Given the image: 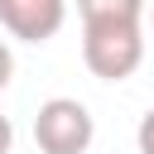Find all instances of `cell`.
<instances>
[{
	"label": "cell",
	"instance_id": "6da1fadb",
	"mask_svg": "<svg viewBox=\"0 0 154 154\" xmlns=\"http://www.w3.org/2000/svg\"><path fill=\"white\" fill-rule=\"evenodd\" d=\"M82 63L101 82H125L144 63V24H82Z\"/></svg>",
	"mask_w": 154,
	"mask_h": 154
},
{
	"label": "cell",
	"instance_id": "7a4b0ae2",
	"mask_svg": "<svg viewBox=\"0 0 154 154\" xmlns=\"http://www.w3.org/2000/svg\"><path fill=\"white\" fill-rule=\"evenodd\" d=\"M96 140V120L77 96H48L34 116L38 154H87Z\"/></svg>",
	"mask_w": 154,
	"mask_h": 154
},
{
	"label": "cell",
	"instance_id": "3957f363",
	"mask_svg": "<svg viewBox=\"0 0 154 154\" xmlns=\"http://www.w3.org/2000/svg\"><path fill=\"white\" fill-rule=\"evenodd\" d=\"M67 24V0H0V29L19 43H48Z\"/></svg>",
	"mask_w": 154,
	"mask_h": 154
},
{
	"label": "cell",
	"instance_id": "277c9868",
	"mask_svg": "<svg viewBox=\"0 0 154 154\" xmlns=\"http://www.w3.org/2000/svg\"><path fill=\"white\" fill-rule=\"evenodd\" d=\"M149 0H77L82 24H144Z\"/></svg>",
	"mask_w": 154,
	"mask_h": 154
},
{
	"label": "cell",
	"instance_id": "5b68a950",
	"mask_svg": "<svg viewBox=\"0 0 154 154\" xmlns=\"http://www.w3.org/2000/svg\"><path fill=\"white\" fill-rule=\"evenodd\" d=\"M135 149L140 154H154V106L140 116V125H135Z\"/></svg>",
	"mask_w": 154,
	"mask_h": 154
},
{
	"label": "cell",
	"instance_id": "8992f818",
	"mask_svg": "<svg viewBox=\"0 0 154 154\" xmlns=\"http://www.w3.org/2000/svg\"><path fill=\"white\" fill-rule=\"evenodd\" d=\"M10 77H14V53H10V43L0 38V91L10 87Z\"/></svg>",
	"mask_w": 154,
	"mask_h": 154
},
{
	"label": "cell",
	"instance_id": "52a82bcc",
	"mask_svg": "<svg viewBox=\"0 0 154 154\" xmlns=\"http://www.w3.org/2000/svg\"><path fill=\"white\" fill-rule=\"evenodd\" d=\"M14 149V125H10V116H0V154H10Z\"/></svg>",
	"mask_w": 154,
	"mask_h": 154
},
{
	"label": "cell",
	"instance_id": "ba28073f",
	"mask_svg": "<svg viewBox=\"0 0 154 154\" xmlns=\"http://www.w3.org/2000/svg\"><path fill=\"white\" fill-rule=\"evenodd\" d=\"M149 24H154V5H149Z\"/></svg>",
	"mask_w": 154,
	"mask_h": 154
}]
</instances>
